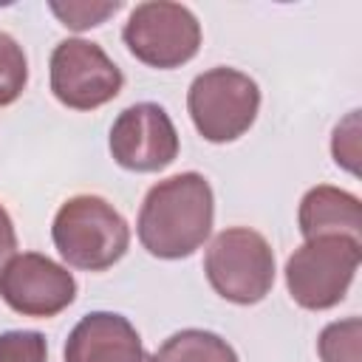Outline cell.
I'll list each match as a JSON object with an SVG mask.
<instances>
[{"mask_svg": "<svg viewBox=\"0 0 362 362\" xmlns=\"http://www.w3.org/2000/svg\"><path fill=\"white\" fill-rule=\"evenodd\" d=\"M0 362H48V342L40 331H3Z\"/></svg>", "mask_w": 362, "mask_h": 362, "instance_id": "2e32d148", "label": "cell"}, {"mask_svg": "<svg viewBox=\"0 0 362 362\" xmlns=\"http://www.w3.org/2000/svg\"><path fill=\"white\" fill-rule=\"evenodd\" d=\"M187 110L201 139L226 144L240 139L257 119L260 88L238 68H209L198 74L187 90Z\"/></svg>", "mask_w": 362, "mask_h": 362, "instance_id": "5b68a950", "label": "cell"}, {"mask_svg": "<svg viewBox=\"0 0 362 362\" xmlns=\"http://www.w3.org/2000/svg\"><path fill=\"white\" fill-rule=\"evenodd\" d=\"M297 226L305 240L325 238V235L359 238V229H362L359 198L348 189H339L331 184H317L300 201Z\"/></svg>", "mask_w": 362, "mask_h": 362, "instance_id": "8fae6325", "label": "cell"}, {"mask_svg": "<svg viewBox=\"0 0 362 362\" xmlns=\"http://www.w3.org/2000/svg\"><path fill=\"white\" fill-rule=\"evenodd\" d=\"M65 362H156L144 351L136 325L116 311H90L68 334Z\"/></svg>", "mask_w": 362, "mask_h": 362, "instance_id": "30bf717a", "label": "cell"}, {"mask_svg": "<svg viewBox=\"0 0 362 362\" xmlns=\"http://www.w3.org/2000/svg\"><path fill=\"white\" fill-rule=\"evenodd\" d=\"M122 40L139 62L158 71H173L198 54L201 23L181 3L150 0L130 11L122 28Z\"/></svg>", "mask_w": 362, "mask_h": 362, "instance_id": "8992f818", "label": "cell"}, {"mask_svg": "<svg viewBox=\"0 0 362 362\" xmlns=\"http://www.w3.org/2000/svg\"><path fill=\"white\" fill-rule=\"evenodd\" d=\"M113 161L130 173H158L178 158L181 141L170 113L156 102L124 107L107 136Z\"/></svg>", "mask_w": 362, "mask_h": 362, "instance_id": "ba28073f", "label": "cell"}, {"mask_svg": "<svg viewBox=\"0 0 362 362\" xmlns=\"http://www.w3.org/2000/svg\"><path fill=\"white\" fill-rule=\"evenodd\" d=\"M215 221V195L201 173H178L153 184L141 201L136 235L158 260H181L195 255Z\"/></svg>", "mask_w": 362, "mask_h": 362, "instance_id": "6da1fadb", "label": "cell"}, {"mask_svg": "<svg viewBox=\"0 0 362 362\" xmlns=\"http://www.w3.org/2000/svg\"><path fill=\"white\" fill-rule=\"evenodd\" d=\"M362 260L359 238L325 235L311 238L286 260V288L305 311H328L339 305L356 277Z\"/></svg>", "mask_w": 362, "mask_h": 362, "instance_id": "3957f363", "label": "cell"}, {"mask_svg": "<svg viewBox=\"0 0 362 362\" xmlns=\"http://www.w3.org/2000/svg\"><path fill=\"white\" fill-rule=\"evenodd\" d=\"M156 362H238L235 348L215 331L184 328L161 342Z\"/></svg>", "mask_w": 362, "mask_h": 362, "instance_id": "7c38bea8", "label": "cell"}, {"mask_svg": "<svg viewBox=\"0 0 362 362\" xmlns=\"http://www.w3.org/2000/svg\"><path fill=\"white\" fill-rule=\"evenodd\" d=\"M356 113L351 110L345 122H339L334 127V139H331V156L337 161V167H345L348 173H356V161H359V124H356Z\"/></svg>", "mask_w": 362, "mask_h": 362, "instance_id": "e0dca14e", "label": "cell"}, {"mask_svg": "<svg viewBox=\"0 0 362 362\" xmlns=\"http://www.w3.org/2000/svg\"><path fill=\"white\" fill-rule=\"evenodd\" d=\"M0 300L23 317L48 320L76 300V280L68 266L45 255L20 252L0 272Z\"/></svg>", "mask_w": 362, "mask_h": 362, "instance_id": "9c48e42d", "label": "cell"}, {"mask_svg": "<svg viewBox=\"0 0 362 362\" xmlns=\"http://www.w3.org/2000/svg\"><path fill=\"white\" fill-rule=\"evenodd\" d=\"M51 14L71 31H88V28H96L102 25L107 17H113L122 3L119 0H107V3H99V0H68V3H48Z\"/></svg>", "mask_w": 362, "mask_h": 362, "instance_id": "9a60e30c", "label": "cell"}, {"mask_svg": "<svg viewBox=\"0 0 362 362\" xmlns=\"http://www.w3.org/2000/svg\"><path fill=\"white\" fill-rule=\"evenodd\" d=\"M28 85V59L23 45L0 31V107L17 102Z\"/></svg>", "mask_w": 362, "mask_h": 362, "instance_id": "5bb4252c", "label": "cell"}, {"mask_svg": "<svg viewBox=\"0 0 362 362\" xmlns=\"http://www.w3.org/2000/svg\"><path fill=\"white\" fill-rule=\"evenodd\" d=\"M51 240L71 269L105 272L127 255L130 226L110 201L85 192L68 198L57 209Z\"/></svg>", "mask_w": 362, "mask_h": 362, "instance_id": "7a4b0ae2", "label": "cell"}, {"mask_svg": "<svg viewBox=\"0 0 362 362\" xmlns=\"http://www.w3.org/2000/svg\"><path fill=\"white\" fill-rule=\"evenodd\" d=\"M51 93L71 110H96L122 93V68L105 54L102 45L68 37L54 45L48 59Z\"/></svg>", "mask_w": 362, "mask_h": 362, "instance_id": "52a82bcc", "label": "cell"}, {"mask_svg": "<svg viewBox=\"0 0 362 362\" xmlns=\"http://www.w3.org/2000/svg\"><path fill=\"white\" fill-rule=\"evenodd\" d=\"M17 255V232H14V221L6 212V206L0 204V272L3 266Z\"/></svg>", "mask_w": 362, "mask_h": 362, "instance_id": "ac0fdd59", "label": "cell"}, {"mask_svg": "<svg viewBox=\"0 0 362 362\" xmlns=\"http://www.w3.org/2000/svg\"><path fill=\"white\" fill-rule=\"evenodd\" d=\"M274 252L249 226H229L212 238L204 255V274L218 297L235 305L266 300L274 286Z\"/></svg>", "mask_w": 362, "mask_h": 362, "instance_id": "277c9868", "label": "cell"}, {"mask_svg": "<svg viewBox=\"0 0 362 362\" xmlns=\"http://www.w3.org/2000/svg\"><path fill=\"white\" fill-rule=\"evenodd\" d=\"M317 354L322 362H362V322H359V317L328 322L320 331Z\"/></svg>", "mask_w": 362, "mask_h": 362, "instance_id": "4fadbf2b", "label": "cell"}]
</instances>
